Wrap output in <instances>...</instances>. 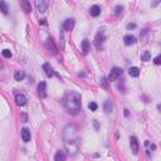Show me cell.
Here are the masks:
<instances>
[{
    "mask_svg": "<svg viewBox=\"0 0 161 161\" xmlns=\"http://www.w3.org/2000/svg\"><path fill=\"white\" fill-rule=\"evenodd\" d=\"M63 140L65 150L70 156H76L79 152V136L78 130L74 125H67L63 131Z\"/></svg>",
    "mask_w": 161,
    "mask_h": 161,
    "instance_id": "1",
    "label": "cell"
},
{
    "mask_svg": "<svg viewBox=\"0 0 161 161\" xmlns=\"http://www.w3.org/2000/svg\"><path fill=\"white\" fill-rule=\"evenodd\" d=\"M64 107L68 113H78L81 110V94L76 91H69L64 97Z\"/></svg>",
    "mask_w": 161,
    "mask_h": 161,
    "instance_id": "2",
    "label": "cell"
},
{
    "mask_svg": "<svg viewBox=\"0 0 161 161\" xmlns=\"http://www.w3.org/2000/svg\"><path fill=\"white\" fill-rule=\"evenodd\" d=\"M105 39H106V35H105V32L101 29V30L97 33L96 38H94V45L98 50H102L103 49V43H105Z\"/></svg>",
    "mask_w": 161,
    "mask_h": 161,
    "instance_id": "3",
    "label": "cell"
},
{
    "mask_svg": "<svg viewBox=\"0 0 161 161\" xmlns=\"http://www.w3.org/2000/svg\"><path fill=\"white\" fill-rule=\"evenodd\" d=\"M123 74V70L118 67H115L111 69V72L108 74V82H113V81H117L120 77Z\"/></svg>",
    "mask_w": 161,
    "mask_h": 161,
    "instance_id": "4",
    "label": "cell"
},
{
    "mask_svg": "<svg viewBox=\"0 0 161 161\" xmlns=\"http://www.w3.org/2000/svg\"><path fill=\"white\" fill-rule=\"evenodd\" d=\"M45 48H47V50H48L49 53H52L53 56H56L57 53H58V49H57V47L54 44V42L52 40V38L47 39V42H45Z\"/></svg>",
    "mask_w": 161,
    "mask_h": 161,
    "instance_id": "5",
    "label": "cell"
},
{
    "mask_svg": "<svg viewBox=\"0 0 161 161\" xmlns=\"http://www.w3.org/2000/svg\"><path fill=\"white\" fill-rule=\"evenodd\" d=\"M130 147H131V151H132L134 155L139 154V142H137V139L135 136L130 137Z\"/></svg>",
    "mask_w": 161,
    "mask_h": 161,
    "instance_id": "6",
    "label": "cell"
},
{
    "mask_svg": "<svg viewBox=\"0 0 161 161\" xmlns=\"http://www.w3.org/2000/svg\"><path fill=\"white\" fill-rule=\"evenodd\" d=\"M35 5H37L39 13H45L47 9H48L49 3L48 1H44V0H37V1H35Z\"/></svg>",
    "mask_w": 161,
    "mask_h": 161,
    "instance_id": "7",
    "label": "cell"
},
{
    "mask_svg": "<svg viewBox=\"0 0 161 161\" xmlns=\"http://www.w3.org/2000/svg\"><path fill=\"white\" fill-rule=\"evenodd\" d=\"M38 96L40 98H45L47 97V85H45V82H40L38 85Z\"/></svg>",
    "mask_w": 161,
    "mask_h": 161,
    "instance_id": "8",
    "label": "cell"
},
{
    "mask_svg": "<svg viewBox=\"0 0 161 161\" xmlns=\"http://www.w3.org/2000/svg\"><path fill=\"white\" fill-rule=\"evenodd\" d=\"M73 27H74V19H65L64 20V23H63V30H65V32H70L73 29Z\"/></svg>",
    "mask_w": 161,
    "mask_h": 161,
    "instance_id": "9",
    "label": "cell"
},
{
    "mask_svg": "<svg viewBox=\"0 0 161 161\" xmlns=\"http://www.w3.org/2000/svg\"><path fill=\"white\" fill-rule=\"evenodd\" d=\"M15 103L18 105V106H24L25 103H27V97L24 96L23 93H16L15 94Z\"/></svg>",
    "mask_w": 161,
    "mask_h": 161,
    "instance_id": "10",
    "label": "cell"
},
{
    "mask_svg": "<svg viewBox=\"0 0 161 161\" xmlns=\"http://www.w3.org/2000/svg\"><path fill=\"white\" fill-rule=\"evenodd\" d=\"M20 135H22V139L24 142H29L32 139V135H30V131H29L28 128H22L20 131Z\"/></svg>",
    "mask_w": 161,
    "mask_h": 161,
    "instance_id": "11",
    "label": "cell"
},
{
    "mask_svg": "<svg viewBox=\"0 0 161 161\" xmlns=\"http://www.w3.org/2000/svg\"><path fill=\"white\" fill-rule=\"evenodd\" d=\"M43 69H44V72L45 74L48 76V77H53V76H56V72H54V69H53V67L49 64V63H45L43 65Z\"/></svg>",
    "mask_w": 161,
    "mask_h": 161,
    "instance_id": "12",
    "label": "cell"
},
{
    "mask_svg": "<svg viewBox=\"0 0 161 161\" xmlns=\"http://www.w3.org/2000/svg\"><path fill=\"white\" fill-rule=\"evenodd\" d=\"M103 110H105V112L107 113V115H110V113L113 111V103L111 102V99H107L106 102H105V105H103Z\"/></svg>",
    "mask_w": 161,
    "mask_h": 161,
    "instance_id": "13",
    "label": "cell"
},
{
    "mask_svg": "<svg viewBox=\"0 0 161 161\" xmlns=\"http://www.w3.org/2000/svg\"><path fill=\"white\" fill-rule=\"evenodd\" d=\"M123 43L126 44V45H132V44L136 43V38L134 37V35L128 34V35H126V37L123 38Z\"/></svg>",
    "mask_w": 161,
    "mask_h": 161,
    "instance_id": "14",
    "label": "cell"
},
{
    "mask_svg": "<svg viewBox=\"0 0 161 161\" xmlns=\"http://www.w3.org/2000/svg\"><path fill=\"white\" fill-rule=\"evenodd\" d=\"M20 5H22V8H23V10H24L25 13H30L32 11V5H30V3H29L28 0H22Z\"/></svg>",
    "mask_w": 161,
    "mask_h": 161,
    "instance_id": "15",
    "label": "cell"
},
{
    "mask_svg": "<svg viewBox=\"0 0 161 161\" xmlns=\"http://www.w3.org/2000/svg\"><path fill=\"white\" fill-rule=\"evenodd\" d=\"M89 14L92 16H98L101 14V8L98 5H93V7H91V9H89Z\"/></svg>",
    "mask_w": 161,
    "mask_h": 161,
    "instance_id": "16",
    "label": "cell"
},
{
    "mask_svg": "<svg viewBox=\"0 0 161 161\" xmlns=\"http://www.w3.org/2000/svg\"><path fill=\"white\" fill-rule=\"evenodd\" d=\"M14 78H15V81H23L25 78V72L24 70H16L14 73Z\"/></svg>",
    "mask_w": 161,
    "mask_h": 161,
    "instance_id": "17",
    "label": "cell"
},
{
    "mask_svg": "<svg viewBox=\"0 0 161 161\" xmlns=\"http://www.w3.org/2000/svg\"><path fill=\"white\" fill-rule=\"evenodd\" d=\"M67 156H65L64 151H57L56 156H54V161H65Z\"/></svg>",
    "mask_w": 161,
    "mask_h": 161,
    "instance_id": "18",
    "label": "cell"
},
{
    "mask_svg": "<svg viewBox=\"0 0 161 161\" xmlns=\"http://www.w3.org/2000/svg\"><path fill=\"white\" fill-rule=\"evenodd\" d=\"M89 50V42L88 39H85L82 42V52H83V54H87Z\"/></svg>",
    "mask_w": 161,
    "mask_h": 161,
    "instance_id": "19",
    "label": "cell"
},
{
    "mask_svg": "<svg viewBox=\"0 0 161 161\" xmlns=\"http://www.w3.org/2000/svg\"><path fill=\"white\" fill-rule=\"evenodd\" d=\"M0 10H1V13L5 14V15L9 13V7H8V4L5 1H0Z\"/></svg>",
    "mask_w": 161,
    "mask_h": 161,
    "instance_id": "20",
    "label": "cell"
},
{
    "mask_svg": "<svg viewBox=\"0 0 161 161\" xmlns=\"http://www.w3.org/2000/svg\"><path fill=\"white\" fill-rule=\"evenodd\" d=\"M141 61H144V62L151 61V53L148 52V50H145V52L141 54Z\"/></svg>",
    "mask_w": 161,
    "mask_h": 161,
    "instance_id": "21",
    "label": "cell"
},
{
    "mask_svg": "<svg viewBox=\"0 0 161 161\" xmlns=\"http://www.w3.org/2000/svg\"><path fill=\"white\" fill-rule=\"evenodd\" d=\"M128 74H130L131 77H139V74H140V69L137 68V67H131L130 70H128Z\"/></svg>",
    "mask_w": 161,
    "mask_h": 161,
    "instance_id": "22",
    "label": "cell"
},
{
    "mask_svg": "<svg viewBox=\"0 0 161 161\" xmlns=\"http://www.w3.org/2000/svg\"><path fill=\"white\" fill-rule=\"evenodd\" d=\"M122 13H123V7H122V5H117V7L115 8V14L117 16H120Z\"/></svg>",
    "mask_w": 161,
    "mask_h": 161,
    "instance_id": "23",
    "label": "cell"
},
{
    "mask_svg": "<svg viewBox=\"0 0 161 161\" xmlns=\"http://www.w3.org/2000/svg\"><path fill=\"white\" fill-rule=\"evenodd\" d=\"M1 54H3V57H5V58H11V56H13L9 49H4V50H1Z\"/></svg>",
    "mask_w": 161,
    "mask_h": 161,
    "instance_id": "24",
    "label": "cell"
},
{
    "mask_svg": "<svg viewBox=\"0 0 161 161\" xmlns=\"http://www.w3.org/2000/svg\"><path fill=\"white\" fill-rule=\"evenodd\" d=\"M88 108L91 110V111H96L97 108H98V106H97V103L96 102H91L88 105Z\"/></svg>",
    "mask_w": 161,
    "mask_h": 161,
    "instance_id": "25",
    "label": "cell"
},
{
    "mask_svg": "<svg viewBox=\"0 0 161 161\" xmlns=\"http://www.w3.org/2000/svg\"><path fill=\"white\" fill-rule=\"evenodd\" d=\"M160 59H161V57H160V56H157L156 58H155V59H154V63H155V64H157V65H159V64L161 63V61H160Z\"/></svg>",
    "mask_w": 161,
    "mask_h": 161,
    "instance_id": "26",
    "label": "cell"
},
{
    "mask_svg": "<svg viewBox=\"0 0 161 161\" xmlns=\"http://www.w3.org/2000/svg\"><path fill=\"white\" fill-rule=\"evenodd\" d=\"M101 85H102L105 88L108 87V86H107V82H106V79H105V78H101Z\"/></svg>",
    "mask_w": 161,
    "mask_h": 161,
    "instance_id": "27",
    "label": "cell"
},
{
    "mask_svg": "<svg viewBox=\"0 0 161 161\" xmlns=\"http://www.w3.org/2000/svg\"><path fill=\"white\" fill-rule=\"evenodd\" d=\"M127 27H128V29H131V28H135V24H128Z\"/></svg>",
    "mask_w": 161,
    "mask_h": 161,
    "instance_id": "28",
    "label": "cell"
}]
</instances>
